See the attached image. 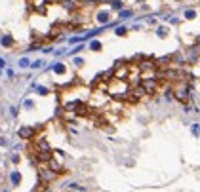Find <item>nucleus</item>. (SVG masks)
Returning <instances> with one entry per match:
<instances>
[{
	"label": "nucleus",
	"mask_w": 200,
	"mask_h": 192,
	"mask_svg": "<svg viewBox=\"0 0 200 192\" xmlns=\"http://www.w3.org/2000/svg\"><path fill=\"white\" fill-rule=\"evenodd\" d=\"M198 127H200L198 124H195V126H192V133H195V135H198V133H200V130H198Z\"/></svg>",
	"instance_id": "nucleus-6"
},
{
	"label": "nucleus",
	"mask_w": 200,
	"mask_h": 192,
	"mask_svg": "<svg viewBox=\"0 0 200 192\" xmlns=\"http://www.w3.org/2000/svg\"><path fill=\"white\" fill-rule=\"evenodd\" d=\"M141 88L145 89L147 95H156V91H158V82L154 80V78H145V80H141Z\"/></svg>",
	"instance_id": "nucleus-1"
},
{
	"label": "nucleus",
	"mask_w": 200,
	"mask_h": 192,
	"mask_svg": "<svg viewBox=\"0 0 200 192\" xmlns=\"http://www.w3.org/2000/svg\"><path fill=\"white\" fill-rule=\"evenodd\" d=\"M195 15H196V13H195V12H192V10H189L187 13H185V17H187V19H192V17H195Z\"/></svg>",
	"instance_id": "nucleus-5"
},
{
	"label": "nucleus",
	"mask_w": 200,
	"mask_h": 192,
	"mask_svg": "<svg viewBox=\"0 0 200 192\" xmlns=\"http://www.w3.org/2000/svg\"><path fill=\"white\" fill-rule=\"evenodd\" d=\"M2 44H6V46H10V44H12V38H4V40H2Z\"/></svg>",
	"instance_id": "nucleus-8"
},
{
	"label": "nucleus",
	"mask_w": 200,
	"mask_h": 192,
	"mask_svg": "<svg viewBox=\"0 0 200 192\" xmlns=\"http://www.w3.org/2000/svg\"><path fill=\"white\" fill-rule=\"evenodd\" d=\"M57 179V173L55 171H52V169H42V171H40V183L42 184H50V183H52V181H55Z\"/></svg>",
	"instance_id": "nucleus-2"
},
{
	"label": "nucleus",
	"mask_w": 200,
	"mask_h": 192,
	"mask_svg": "<svg viewBox=\"0 0 200 192\" xmlns=\"http://www.w3.org/2000/svg\"><path fill=\"white\" fill-rule=\"evenodd\" d=\"M19 183H21V175L17 171H12V184H13V187H17Z\"/></svg>",
	"instance_id": "nucleus-4"
},
{
	"label": "nucleus",
	"mask_w": 200,
	"mask_h": 192,
	"mask_svg": "<svg viewBox=\"0 0 200 192\" xmlns=\"http://www.w3.org/2000/svg\"><path fill=\"white\" fill-rule=\"evenodd\" d=\"M19 137H23V139H33V137H34V127H21V130H19Z\"/></svg>",
	"instance_id": "nucleus-3"
},
{
	"label": "nucleus",
	"mask_w": 200,
	"mask_h": 192,
	"mask_svg": "<svg viewBox=\"0 0 200 192\" xmlns=\"http://www.w3.org/2000/svg\"><path fill=\"white\" fill-rule=\"evenodd\" d=\"M91 48H94V49H101V44H99V42H94V44H91Z\"/></svg>",
	"instance_id": "nucleus-7"
}]
</instances>
